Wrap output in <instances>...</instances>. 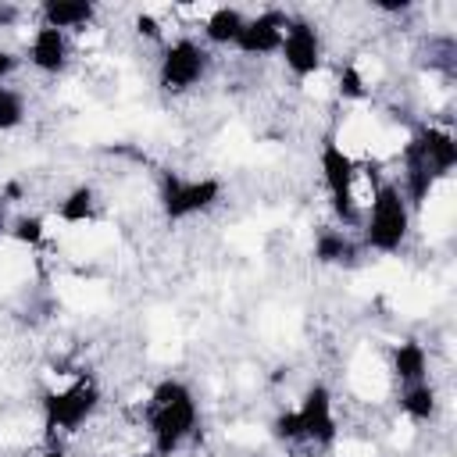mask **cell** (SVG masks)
I'll use <instances>...</instances> for the list:
<instances>
[{"instance_id":"1","label":"cell","mask_w":457,"mask_h":457,"mask_svg":"<svg viewBox=\"0 0 457 457\" xmlns=\"http://www.w3.org/2000/svg\"><path fill=\"white\" fill-rule=\"evenodd\" d=\"M200 418H204L200 396L186 378H179V375L157 378L143 400V428L150 439V453L179 457L196 439Z\"/></svg>"},{"instance_id":"2","label":"cell","mask_w":457,"mask_h":457,"mask_svg":"<svg viewBox=\"0 0 457 457\" xmlns=\"http://www.w3.org/2000/svg\"><path fill=\"white\" fill-rule=\"evenodd\" d=\"M396 157H400V175L393 182L403 189L407 204L418 211L425 207V200H432L439 182H446L450 171L457 168V136L439 121H421L400 143Z\"/></svg>"},{"instance_id":"3","label":"cell","mask_w":457,"mask_h":457,"mask_svg":"<svg viewBox=\"0 0 457 457\" xmlns=\"http://www.w3.org/2000/svg\"><path fill=\"white\" fill-rule=\"evenodd\" d=\"M271 439L282 446H307L314 453H325L339 443V414H336V393L328 389V382L314 378L303 386L300 400L293 407H282L271 425H268Z\"/></svg>"},{"instance_id":"4","label":"cell","mask_w":457,"mask_h":457,"mask_svg":"<svg viewBox=\"0 0 457 457\" xmlns=\"http://www.w3.org/2000/svg\"><path fill=\"white\" fill-rule=\"evenodd\" d=\"M414 207L407 204L403 189L393 179H378L371 200L364 204L361 214V228L357 239L364 246V253H378V257H393L407 246L411 232H414Z\"/></svg>"},{"instance_id":"5","label":"cell","mask_w":457,"mask_h":457,"mask_svg":"<svg viewBox=\"0 0 457 457\" xmlns=\"http://www.w3.org/2000/svg\"><path fill=\"white\" fill-rule=\"evenodd\" d=\"M318 171H321V186H325V200L332 211V225L357 232L361 228V214H364V196H361V182H364V168L353 161V154L339 143V139H321L318 146Z\"/></svg>"},{"instance_id":"6","label":"cell","mask_w":457,"mask_h":457,"mask_svg":"<svg viewBox=\"0 0 457 457\" xmlns=\"http://www.w3.org/2000/svg\"><path fill=\"white\" fill-rule=\"evenodd\" d=\"M104 403V386L96 375L89 371H75L68 375L64 382L50 386L39 400V414H43V428L50 439H64V436H75L82 432L96 411Z\"/></svg>"},{"instance_id":"7","label":"cell","mask_w":457,"mask_h":457,"mask_svg":"<svg viewBox=\"0 0 457 457\" xmlns=\"http://www.w3.org/2000/svg\"><path fill=\"white\" fill-rule=\"evenodd\" d=\"M225 200V182L218 175H182L175 168L157 171V211L168 225H182L218 211Z\"/></svg>"},{"instance_id":"8","label":"cell","mask_w":457,"mask_h":457,"mask_svg":"<svg viewBox=\"0 0 457 457\" xmlns=\"http://www.w3.org/2000/svg\"><path fill=\"white\" fill-rule=\"evenodd\" d=\"M211 68H214V54L200 43V36L182 32V36H168V43L161 46L154 79L164 96L179 100V96H189L193 89H200L207 82Z\"/></svg>"},{"instance_id":"9","label":"cell","mask_w":457,"mask_h":457,"mask_svg":"<svg viewBox=\"0 0 457 457\" xmlns=\"http://www.w3.org/2000/svg\"><path fill=\"white\" fill-rule=\"evenodd\" d=\"M275 57L286 68V75L296 79V82H307V79L321 75V68H325V36H321V29L303 14H289L286 36H282V46H278Z\"/></svg>"},{"instance_id":"10","label":"cell","mask_w":457,"mask_h":457,"mask_svg":"<svg viewBox=\"0 0 457 457\" xmlns=\"http://www.w3.org/2000/svg\"><path fill=\"white\" fill-rule=\"evenodd\" d=\"M286 25H289V11L286 7H261V11L246 14V25H243V32H239L232 50L239 57H250V61L275 57L278 46H282Z\"/></svg>"},{"instance_id":"11","label":"cell","mask_w":457,"mask_h":457,"mask_svg":"<svg viewBox=\"0 0 457 457\" xmlns=\"http://www.w3.org/2000/svg\"><path fill=\"white\" fill-rule=\"evenodd\" d=\"M21 57L43 79H61L71 68V61H75V39L68 32H57V29L36 21V29L29 32V43H25V54Z\"/></svg>"},{"instance_id":"12","label":"cell","mask_w":457,"mask_h":457,"mask_svg":"<svg viewBox=\"0 0 457 457\" xmlns=\"http://www.w3.org/2000/svg\"><path fill=\"white\" fill-rule=\"evenodd\" d=\"M311 257H314V264H321V268H353V264H361L364 246H361L357 232L339 228V225H325V228L314 232Z\"/></svg>"},{"instance_id":"13","label":"cell","mask_w":457,"mask_h":457,"mask_svg":"<svg viewBox=\"0 0 457 457\" xmlns=\"http://www.w3.org/2000/svg\"><path fill=\"white\" fill-rule=\"evenodd\" d=\"M100 18V7L93 0H43L36 7V21L39 25H50L57 32H68L71 39L86 29H93Z\"/></svg>"},{"instance_id":"14","label":"cell","mask_w":457,"mask_h":457,"mask_svg":"<svg viewBox=\"0 0 457 457\" xmlns=\"http://www.w3.org/2000/svg\"><path fill=\"white\" fill-rule=\"evenodd\" d=\"M246 25V11L236 7V4H218V7H207L204 18H200V43L214 54V50H232L239 32Z\"/></svg>"},{"instance_id":"15","label":"cell","mask_w":457,"mask_h":457,"mask_svg":"<svg viewBox=\"0 0 457 457\" xmlns=\"http://www.w3.org/2000/svg\"><path fill=\"white\" fill-rule=\"evenodd\" d=\"M389 375L396 386H411V382H425L432 378V353L421 339L407 336V339H396L389 346Z\"/></svg>"},{"instance_id":"16","label":"cell","mask_w":457,"mask_h":457,"mask_svg":"<svg viewBox=\"0 0 457 457\" xmlns=\"http://www.w3.org/2000/svg\"><path fill=\"white\" fill-rule=\"evenodd\" d=\"M100 211H104V200L93 182H75L54 204V218L61 225H93L100 218Z\"/></svg>"},{"instance_id":"17","label":"cell","mask_w":457,"mask_h":457,"mask_svg":"<svg viewBox=\"0 0 457 457\" xmlns=\"http://www.w3.org/2000/svg\"><path fill=\"white\" fill-rule=\"evenodd\" d=\"M396 407H400V414H403L411 425H432V421L439 418V389H436V382L425 378V382L400 386Z\"/></svg>"},{"instance_id":"18","label":"cell","mask_w":457,"mask_h":457,"mask_svg":"<svg viewBox=\"0 0 457 457\" xmlns=\"http://www.w3.org/2000/svg\"><path fill=\"white\" fill-rule=\"evenodd\" d=\"M7 239H14L18 246H25V250H39L46 239H50V228H46V218L43 214H29V211H18L14 218H11V232H7Z\"/></svg>"},{"instance_id":"19","label":"cell","mask_w":457,"mask_h":457,"mask_svg":"<svg viewBox=\"0 0 457 457\" xmlns=\"http://www.w3.org/2000/svg\"><path fill=\"white\" fill-rule=\"evenodd\" d=\"M29 118V100L14 82H0V132H18Z\"/></svg>"},{"instance_id":"20","label":"cell","mask_w":457,"mask_h":457,"mask_svg":"<svg viewBox=\"0 0 457 457\" xmlns=\"http://www.w3.org/2000/svg\"><path fill=\"white\" fill-rule=\"evenodd\" d=\"M336 93H339L343 100H368V96H371L368 75H364L353 61H346V64L339 68V75H336Z\"/></svg>"},{"instance_id":"21","label":"cell","mask_w":457,"mask_h":457,"mask_svg":"<svg viewBox=\"0 0 457 457\" xmlns=\"http://www.w3.org/2000/svg\"><path fill=\"white\" fill-rule=\"evenodd\" d=\"M132 25H136V32H139V36L154 39L157 46H164V43H168V32H164V25L157 21V14H150V11H139Z\"/></svg>"},{"instance_id":"22","label":"cell","mask_w":457,"mask_h":457,"mask_svg":"<svg viewBox=\"0 0 457 457\" xmlns=\"http://www.w3.org/2000/svg\"><path fill=\"white\" fill-rule=\"evenodd\" d=\"M29 18V11L21 4H11V0H0V32H11V29H21V21Z\"/></svg>"},{"instance_id":"23","label":"cell","mask_w":457,"mask_h":457,"mask_svg":"<svg viewBox=\"0 0 457 457\" xmlns=\"http://www.w3.org/2000/svg\"><path fill=\"white\" fill-rule=\"evenodd\" d=\"M21 54L18 50H11V46H4L0 43V82H14V75H18V68H21Z\"/></svg>"},{"instance_id":"24","label":"cell","mask_w":457,"mask_h":457,"mask_svg":"<svg viewBox=\"0 0 457 457\" xmlns=\"http://www.w3.org/2000/svg\"><path fill=\"white\" fill-rule=\"evenodd\" d=\"M11 218H14V211H11V204L0 196V239H7V232H11Z\"/></svg>"},{"instance_id":"25","label":"cell","mask_w":457,"mask_h":457,"mask_svg":"<svg viewBox=\"0 0 457 457\" xmlns=\"http://www.w3.org/2000/svg\"><path fill=\"white\" fill-rule=\"evenodd\" d=\"M39 457H75V453H68L64 446H46V450H43Z\"/></svg>"}]
</instances>
